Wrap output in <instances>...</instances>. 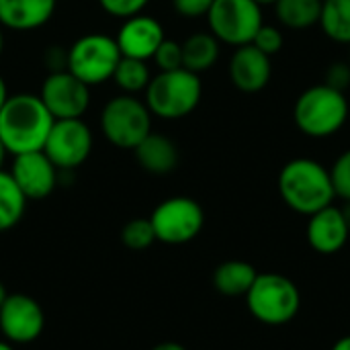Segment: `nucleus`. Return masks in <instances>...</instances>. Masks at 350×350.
Wrapping results in <instances>:
<instances>
[{
    "label": "nucleus",
    "instance_id": "obj_1",
    "mask_svg": "<svg viewBox=\"0 0 350 350\" xmlns=\"http://www.w3.org/2000/svg\"><path fill=\"white\" fill-rule=\"evenodd\" d=\"M53 121L39 94H8L0 109V139L12 156L41 152Z\"/></svg>",
    "mask_w": 350,
    "mask_h": 350
},
{
    "label": "nucleus",
    "instance_id": "obj_2",
    "mask_svg": "<svg viewBox=\"0 0 350 350\" xmlns=\"http://www.w3.org/2000/svg\"><path fill=\"white\" fill-rule=\"evenodd\" d=\"M279 195L283 203L301 215H314L332 205L336 193L330 170L312 158L289 160L279 172Z\"/></svg>",
    "mask_w": 350,
    "mask_h": 350
},
{
    "label": "nucleus",
    "instance_id": "obj_3",
    "mask_svg": "<svg viewBox=\"0 0 350 350\" xmlns=\"http://www.w3.org/2000/svg\"><path fill=\"white\" fill-rule=\"evenodd\" d=\"M349 119V100L342 90L328 84H316L304 90L293 107L297 129L316 139L330 137L342 129Z\"/></svg>",
    "mask_w": 350,
    "mask_h": 350
},
{
    "label": "nucleus",
    "instance_id": "obj_4",
    "mask_svg": "<svg viewBox=\"0 0 350 350\" xmlns=\"http://www.w3.org/2000/svg\"><path fill=\"white\" fill-rule=\"evenodd\" d=\"M144 92V103L148 105L152 115L166 121H176L191 115L199 107L203 96V84L199 74L187 68H178L152 76Z\"/></svg>",
    "mask_w": 350,
    "mask_h": 350
},
{
    "label": "nucleus",
    "instance_id": "obj_5",
    "mask_svg": "<svg viewBox=\"0 0 350 350\" xmlns=\"http://www.w3.org/2000/svg\"><path fill=\"white\" fill-rule=\"evenodd\" d=\"M246 306L260 324L285 326L299 314L301 293L299 287L281 273H258L246 293Z\"/></svg>",
    "mask_w": 350,
    "mask_h": 350
},
{
    "label": "nucleus",
    "instance_id": "obj_6",
    "mask_svg": "<svg viewBox=\"0 0 350 350\" xmlns=\"http://www.w3.org/2000/svg\"><path fill=\"white\" fill-rule=\"evenodd\" d=\"M100 131L115 148L135 150L139 142L152 133V113L135 94L113 96L103 107Z\"/></svg>",
    "mask_w": 350,
    "mask_h": 350
},
{
    "label": "nucleus",
    "instance_id": "obj_7",
    "mask_svg": "<svg viewBox=\"0 0 350 350\" xmlns=\"http://www.w3.org/2000/svg\"><path fill=\"white\" fill-rule=\"evenodd\" d=\"M119 59L121 51L115 37L105 33H88L68 47L66 70L86 86H98L113 80Z\"/></svg>",
    "mask_w": 350,
    "mask_h": 350
},
{
    "label": "nucleus",
    "instance_id": "obj_8",
    "mask_svg": "<svg viewBox=\"0 0 350 350\" xmlns=\"http://www.w3.org/2000/svg\"><path fill=\"white\" fill-rule=\"evenodd\" d=\"M207 23L209 33L221 43L234 47L248 45L262 27V6L254 0H213Z\"/></svg>",
    "mask_w": 350,
    "mask_h": 350
},
{
    "label": "nucleus",
    "instance_id": "obj_9",
    "mask_svg": "<svg viewBox=\"0 0 350 350\" xmlns=\"http://www.w3.org/2000/svg\"><path fill=\"white\" fill-rule=\"evenodd\" d=\"M150 221L158 242L176 246L187 244L201 234L205 226V213L191 197H170L154 209Z\"/></svg>",
    "mask_w": 350,
    "mask_h": 350
},
{
    "label": "nucleus",
    "instance_id": "obj_10",
    "mask_svg": "<svg viewBox=\"0 0 350 350\" xmlns=\"http://www.w3.org/2000/svg\"><path fill=\"white\" fill-rule=\"evenodd\" d=\"M43 152L59 172H72L88 160L92 131L82 119H55Z\"/></svg>",
    "mask_w": 350,
    "mask_h": 350
},
{
    "label": "nucleus",
    "instance_id": "obj_11",
    "mask_svg": "<svg viewBox=\"0 0 350 350\" xmlns=\"http://www.w3.org/2000/svg\"><path fill=\"white\" fill-rule=\"evenodd\" d=\"M39 98L53 119H82L90 107V86L68 70L49 72L41 84Z\"/></svg>",
    "mask_w": 350,
    "mask_h": 350
},
{
    "label": "nucleus",
    "instance_id": "obj_12",
    "mask_svg": "<svg viewBox=\"0 0 350 350\" xmlns=\"http://www.w3.org/2000/svg\"><path fill=\"white\" fill-rule=\"evenodd\" d=\"M45 316L41 306L29 295H8L0 308V330L8 342L29 345L41 336Z\"/></svg>",
    "mask_w": 350,
    "mask_h": 350
},
{
    "label": "nucleus",
    "instance_id": "obj_13",
    "mask_svg": "<svg viewBox=\"0 0 350 350\" xmlns=\"http://www.w3.org/2000/svg\"><path fill=\"white\" fill-rule=\"evenodd\" d=\"M8 172L21 193L27 197V201H39L49 197L59 178V170L53 166V162L45 156L43 150L14 156Z\"/></svg>",
    "mask_w": 350,
    "mask_h": 350
},
{
    "label": "nucleus",
    "instance_id": "obj_14",
    "mask_svg": "<svg viewBox=\"0 0 350 350\" xmlns=\"http://www.w3.org/2000/svg\"><path fill=\"white\" fill-rule=\"evenodd\" d=\"M164 39V27L160 25V21L144 12L125 18L123 25L119 27V33L115 35V41L123 57L144 62H150L154 57L156 49Z\"/></svg>",
    "mask_w": 350,
    "mask_h": 350
},
{
    "label": "nucleus",
    "instance_id": "obj_15",
    "mask_svg": "<svg viewBox=\"0 0 350 350\" xmlns=\"http://www.w3.org/2000/svg\"><path fill=\"white\" fill-rule=\"evenodd\" d=\"M273 74L271 57L252 43L236 47L230 59V80L242 92H260Z\"/></svg>",
    "mask_w": 350,
    "mask_h": 350
},
{
    "label": "nucleus",
    "instance_id": "obj_16",
    "mask_svg": "<svg viewBox=\"0 0 350 350\" xmlns=\"http://www.w3.org/2000/svg\"><path fill=\"white\" fill-rule=\"evenodd\" d=\"M350 230L340 207L328 205L318 213L310 215L308 242L318 254H336L349 242Z\"/></svg>",
    "mask_w": 350,
    "mask_h": 350
},
{
    "label": "nucleus",
    "instance_id": "obj_17",
    "mask_svg": "<svg viewBox=\"0 0 350 350\" xmlns=\"http://www.w3.org/2000/svg\"><path fill=\"white\" fill-rule=\"evenodd\" d=\"M57 0H0V27L33 31L43 27L55 10Z\"/></svg>",
    "mask_w": 350,
    "mask_h": 350
},
{
    "label": "nucleus",
    "instance_id": "obj_18",
    "mask_svg": "<svg viewBox=\"0 0 350 350\" xmlns=\"http://www.w3.org/2000/svg\"><path fill=\"white\" fill-rule=\"evenodd\" d=\"M133 152L139 166L150 174H168L178 166L176 144L162 133L146 135Z\"/></svg>",
    "mask_w": 350,
    "mask_h": 350
},
{
    "label": "nucleus",
    "instance_id": "obj_19",
    "mask_svg": "<svg viewBox=\"0 0 350 350\" xmlns=\"http://www.w3.org/2000/svg\"><path fill=\"white\" fill-rule=\"evenodd\" d=\"M258 271L246 260H228L221 262L213 273V287L228 297H240L250 291Z\"/></svg>",
    "mask_w": 350,
    "mask_h": 350
},
{
    "label": "nucleus",
    "instance_id": "obj_20",
    "mask_svg": "<svg viewBox=\"0 0 350 350\" xmlns=\"http://www.w3.org/2000/svg\"><path fill=\"white\" fill-rule=\"evenodd\" d=\"M183 68L201 74L215 66L219 57V39L213 33H193L183 43Z\"/></svg>",
    "mask_w": 350,
    "mask_h": 350
},
{
    "label": "nucleus",
    "instance_id": "obj_21",
    "mask_svg": "<svg viewBox=\"0 0 350 350\" xmlns=\"http://www.w3.org/2000/svg\"><path fill=\"white\" fill-rule=\"evenodd\" d=\"M275 10L287 29H310L320 23L322 0H277Z\"/></svg>",
    "mask_w": 350,
    "mask_h": 350
},
{
    "label": "nucleus",
    "instance_id": "obj_22",
    "mask_svg": "<svg viewBox=\"0 0 350 350\" xmlns=\"http://www.w3.org/2000/svg\"><path fill=\"white\" fill-rule=\"evenodd\" d=\"M27 209V197L16 187L10 172L0 170V232L14 228Z\"/></svg>",
    "mask_w": 350,
    "mask_h": 350
},
{
    "label": "nucleus",
    "instance_id": "obj_23",
    "mask_svg": "<svg viewBox=\"0 0 350 350\" xmlns=\"http://www.w3.org/2000/svg\"><path fill=\"white\" fill-rule=\"evenodd\" d=\"M320 27L328 39L350 45V0H322Z\"/></svg>",
    "mask_w": 350,
    "mask_h": 350
},
{
    "label": "nucleus",
    "instance_id": "obj_24",
    "mask_svg": "<svg viewBox=\"0 0 350 350\" xmlns=\"http://www.w3.org/2000/svg\"><path fill=\"white\" fill-rule=\"evenodd\" d=\"M113 80L123 90V94H137L148 88L152 80V72L148 68V62L121 55L119 66L113 74Z\"/></svg>",
    "mask_w": 350,
    "mask_h": 350
},
{
    "label": "nucleus",
    "instance_id": "obj_25",
    "mask_svg": "<svg viewBox=\"0 0 350 350\" xmlns=\"http://www.w3.org/2000/svg\"><path fill=\"white\" fill-rule=\"evenodd\" d=\"M123 244L131 250H144L150 248L156 242V232L152 228V221L146 217H137L125 224L123 232H121Z\"/></svg>",
    "mask_w": 350,
    "mask_h": 350
},
{
    "label": "nucleus",
    "instance_id": "obj_26",
    "mask_svg": "<svg viewBox=\"0 0 350 350\" xmlns=\"http://www.w3.org/2000/svg\"><path fill=\"white\" fill-rule=\"evenodd\" d=\"M152 62L156 64V68L160 72H170V70L183 68V47H180V43L172 41V39H164L160 43V47L156 49Z\"/></svg>",
    "mask_w": 350,
    "mask_h": 350
},
{
    "label": "nucleus",
    "instance_id": "obj_27",
    "mask_svg": "<svg viewBox=\"0 0 350 350\" xmlns=\"http://www.w3.org/2000/svg\"><path fill=\"white\" fill-rule=\"evenodd\" d=\"M330 178L336 197L350 201V150L342 152L330 168Z\"/></svg>",
    "mask_w": 350,
    "mask_h": 350
},
{
    "label": "nucleus",
    "instance_id": "obj_28",
    "mask_svg": "<svg viewBox=\"0 0 350 350\" xmlns=\"http://www.w3.org/2000/svg\"><path fill=\"white\" fill-rule=\"evenodd\" d=\"M283 43H285L283 33L277 27H271V25H265V23H262V27L258 29V33L252 39V45L258 51H262L265 55H269V57L279 53L283 49Z\"/></svg>",
    "mask_w": 350,
    "mask_h": 350
},
{
    "label": "nucleus",
    "instance_id": "obj_29",
    "mask_svg": "<svg viewBox=\"0 0 350 350\" xmlns=\"http://www.w3.org/2000/svg\"><path fill=\"white\" fill-rule=\"evenodd\" d=\"M150 0H98L100 8L111 14V16H117V18H129V16H135V14H142L144 8L148 6Z\"/></svg>",
    "mask_w": 350,
    "mask_h": 350
},
{
    "label": "nucleus",
    "instance_id": "obj_30",
    "mask_svg": "<svg viewBox=\"0 0 350 350\" xmlns=\"http://www.w3.org/2000/svg\"><path fill=\"white\" fill-rule=\"evenodd\" d=\"M211 4H213V0H172L174 10H176L180 16H185V18L207 16Z\"/></svg>",
    "mask_w": 350,
    "mask_h": 350
},
{
    "label": "nucleus",
    "instance_id": "obj_31",
    "mask_svg": "<svg viewBox=\"0 0 350 350\" xmlns=\"http://www.w3.org/2000/svg\"><path fill=\"white\" fill-rule=\"evenodd\" d=\"M324 84L345 92V88L350 84V64H345V62L332 64L328 68V72H326V82Z\"/></svg>",
    "mask_w": 350,
    "mask_h": 350
},
{
    "label": "nucleus",
    "instance_id": "obj_32",
    "mask_svg": "<svg viewBox=\"0 0 350 350\" xmlns=\"http://www.w3.org/2000/svg\"><path fill=\"white\" fill-rule=\"evenodd\" d=\"M43 59H45V66L49 72H62L68 66V49H64L59 45H51L45 49Z\"/></svg>",
    "mask_w": 350,
    "mask_h": 350
},
{
    "label": "nucleus",
    "instance_id": "obj_33",
    "mask_svg": "<svg viewBox=\"0 0 350 350\" xmlns=\"http://www.w3.org/2000/svg\"><path fill=\"white\" fill-rule=\"evenodd\" d=\"M330 350H350V334L349 336H342L334 342V347Z\"/></svg>",
    "mask_w": 350,
    "mask_h": 350
},
{
    "label": "nucleus",
    "instance_id": "obj_34",
    "mask_svg": "<svg viewBox=\"0 0 350 350\" xmlns=\"http://www.w3.org/2000/svg\"><path fill=\"white\" fill-rule=\"evenodd\" d=\"M152 350H187L183 345H176V342H162L158 347H154Z\"/></svg>",
    "mask_w": 350,
    "mask_h": 350
},
{
    "label": "nucleus",
    "instance_id": "obj_35",
    "mask_svg": "<svg viewBox=\"0 0 350 350\" xmlns=\"http://www.w3.org/2000/svg\"><path fill=\"white\" fill-rule=\"evenodd\" d=\"M8 98V88H6V82H4V78L0 76V109H2V105H4V100Z\"/></svg>",
    "mask_w": 350,
    "mask_h": 350
},
{
    "label": "nucleus",
    "instance_id": "obj_36",
    "mask_svg": "<svg viewBox=\"0 0 350 350\" xmlns=\"http://www.w3.org/2000/svg\"><path fill=\"white\" fill-rule=\"evenodd\" d=\"M347 205L345 207H340V211H342V215H345V221H347V226H349L350 230V201H345Z\"/></svg>",
    "mask_w": 350,
    "mask_h": 350
},
{
    "label": "nucleus",
    "instance_id": "obj_37",
    "mask_svg": "<svg viewBox=\"0 0 350 350\" xmlns=\"http://www.w3.org/2000/svg\"><path fill=\"white\" fill-rule=\"evenodd\" d=\"M6 156H8V152H6V148H4V144H2V139H0V170H4L2 166H4Z\"/></svg>",
    "mask_w": 350,
    "mask_h": 350
},
{
    "label": "nucleus",
    "instance_id": "obj_38",
    "mask_svg": "<svg viewBox=\"0 0 350 350\" xmlns=\"http://www.w3.org/2000/svg\"><path fill=\"white\" fill-rule=\"evenodd\" d=\"M6 297H8V293H6V289H4V285L0 283V308H2V304L6 301Z\"/></svg>",
    "mask_w": 350,
    "mask_h": 350
},
{
    "label": "nucleus",
    "instance_id": "obj_39",
    "mask_svg": "<svg viewBox=\"0 0 350 350\" xmlns=\"http://www.w3.org/2000/svg\"><path fill=\"white\" fill-rule=\"evenodd\" d=\"M254 2H256L258 6H267V4H275L277 0H254Z\"/></svg>",
    "mask_w": 350,
    "mask_h": 350
},
{
    "label": "nucleus",
    "instance_id": "obj_40",
    "mask_svg": "<svg viewBox=\"0 0 350 350\" xmlns=\"http://www.w3.org/2000/svg\"><path fill=\"white\" fill-rule=\"evenodd\" d=\"M4 51V35H2V27H0V55Z\"/></svg>",
    "mask_w": 350,
    "mask_h": 350
},
{
    "label": "nucleus",
    "instance_id": "obj_41",
    "mask_svg": "<svg viewBox=\"0 0 350 350\" xmlns=\"http://www.w3.org/2000/svg\"><path fill=\"white\" fill-rule=\"evenodd\" d=\"M0 350H14L8 342H0Z\"/></svg>",
    "mask_w": 350,
    "mask_h": 350
},
{
    "label": "nucleus",
    "instance_id": "obj_42",
    "mask_svg": "<svg viewBox=\"0 0 350 350\" xmlns=\"http://www.w3.org/2000/svg\"><path fill=\"white\" fill-rule=\"evenodd\" d=\"M349 57H350V53H349ZM349 64H350V62H349Z\"/></svg>",
    "mask_w": 350,
    "mask_h": 350
}]
</instances>
